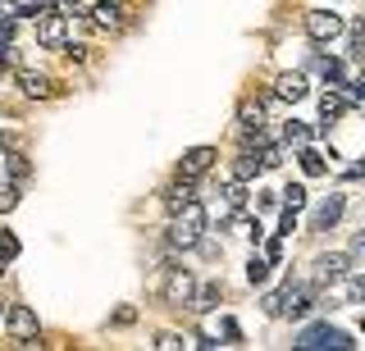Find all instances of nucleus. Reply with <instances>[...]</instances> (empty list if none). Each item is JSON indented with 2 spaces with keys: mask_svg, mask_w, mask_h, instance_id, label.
Listing matches in <instances>:
<instances>
[{
  "mask_svg": "<svg viewBox=\"0 0 365 351\" xmlns=\"http://www.w3.org/2000/svg\"><path fill=\"white\" fill-rule=\"evenodd\" d=\"M201 233H205V210L197 201H187L182 210H174V224H169V246H174V251L201 246Z\"/></svg>",
  "mask_w": 365,
  "mask_h": 351,
  "instance_id": "obj_1",
  "label": "nucleus"
},
{
  "mask_svg": "<svg viewBox=\"0 0 365 351\" xmlns=\"http://www.w3.org/2000/svg\"><path fill=\"white\" fill-rule=\"evenodd\" d=\"M297 347L302 351H324V347H334V351H347V347H356L342 328H334V324H311L302 337H297Z\"/></svg>",
  "mask_w": 365,
  "mask_h": 351,
  "instance_id": "obj_2",
  "label": "nucleus"
},
{
  "mask_svg": "<svg viewBox=\"0 0 365 351\" xmlns=\"http://www.w3.org/2000/svg\"><path fill=\"white\" fill-rule=\"evenodd\" d=\"M342 32H347V23H342V14H334V9H311V14H306V37L319 41V46L338 41Z\"/></svg>",
  "mask_w": 365,
  "mask_h": 351,
  "instance_id": "obj_3",
  "label": "nucleus"
},
{
  "mask_svg": "<svg viewBox=\"0 0 365 351\" xmlns=\"http://www.w3.org/2000/svg\"><path fill=\"white\" fill-rule=\"evenodd\" d=\"M37 41L46 51H68V14L51 9V14L37 19Z\"/></svg>",
  "mask_w": 365,
  "mask_h": 351,
  "instance_id": "obj_4",
  "label": "nucleus"
},
{
  "mask_svg": "<svg viewBox=\"0 0 365 351\" xmlns=\"http://www.w3.org/2000/svg\"><path fill=\"white\" fill-rule=\"evenodd\" d=\"M5 324H9V333H14L19 347H32V342H37V333H41L37 315H32L28 305H9V310H5Z\"/></svg>",
  "mask_w": 365,
  "mask_h": 351,
  "instance_id": "obj_5",
  "label": "nucleus"
},
{
  "mask_svg": "<svg viewBox=\"0 0 365 351\" xmlns=\"http://www.w3.org/2000/svg\"><path fill=\"white\" fill-rule=\"evenodd\" d=\"M215 160H220V155H215V146H192V151H182V160H178V178L197 183V178L210 174Z\"/></svg>",
  "mask_w": 365,
  "mask_h": 351,
  "instance_id": "obj_6",
  "label": "nucleus"
},
{
  "mask_svg": "<svg viewBox=\"0 0 365 351\" xmlns=\"http://www.w3.org/2000/svg\"><path fill=\"white\" fill-rule=\"evenodd\" d=\"M165 301L169 305H192V301H197V278H192V269H169Z\"/></svg>",
  "mask_w": 365,
  "mask_h": 351,
  "instance_id": "obj_7",
  "label": "nucleus"
},
{
  "mask_svg": "<svg viewBox=\"0 0 365 351\" xmlns=\"http://www.w3.org/2000/svg\"><path fill=\"white\" fill-rule=\"evenodd\" d=\"M351 105H356V100H351L347 92H334V87H329V92L319 96V119H324V123H319V128H329V123H338V119L347 115Z\"/></svg>",
  "mask_w": 365,
  "mask_h": 351,
  "instance_id": "obj_8",
  "label": "nucleus"
},
{
  "mask_svg": "<svg viewBox=\"0 0 365 351\" xmlns=\"http://www.w3.org/2000/svg\"><path fill=\"white\" fill-rule=\"evenodd\" d=\"M342 210H347V201H342V197H324V201L315 206V214H311V229H315V233H329V229L342 219Z\"/></svg>",
  "mask_w": 365,
  "mask_h": 351,
  "instance_id": "obj_9",
  "label": "nucleus"
},
{
  "mask_svg": "<svg viewBox=\"0 0 365 351\" xmlns=\"http://www.w3.org/2000/svg\"><path fill=\"white\" fill-rule=\"evenodd\" d=\"M347 260L351 256H342V251L319 256L315 260V283H342V278H347Z\"/></svg>",
  "mask_w": 365,
  "mask_h": 351,
  "instance_id": "obj_10",
  "label": "nucleus"
},
{
  "mask_svg": "<svg viewBox=\"0 0 365 351\" xmlns=\"http://www.w3.org/2000/svg\"><path fill=\"white\" fill-rule=\"evenodd\" d=\"M274 96L279 100H302L306 96V73H279L274 78Z\"/></svg>",
  "mask_w": 365,
  "mask_h": 351,
  "instance_id": "obj_11",
  "label": "nucleus"
},
{
  "mask_svg": "<svg viewBox=\"0 0 365 351\" xmlns=\"http://www.w3.org/2000/svg\"><path fill=\"white\" fill-rule=\"evenodd\" d=\"M315 305V292L311 288H288V301H283V315H292V320H302V315H311Z\"/></svg>",
  "mask_w": 365,
  "mask_h": 351,
  "instance_id": "obj_12",
  "label": "nucleus"
},
{
  "mask_svg": "<svg viewBox=\"0 0 365 351\" xmlns=\"http://www.w3.org/2000/svg\"><path fill=\"white\" fill-rule=\"evenodd\" d=\"M91 23H96V28H119V23H123L119 0H101V5L91 9Z\"/></svg>",
  "mask_w": 365,
  "mask_h": 351,
  "instance_id": "obj_13",
  "label": "nucleus"
},
{
  "mask_svg": "<svg viewBox=\"0 0 365 351\" xmlns=\"http://www.w3.org/2000/svg\"><path fill=\"white\" fill-rule=\"evenodd\" d=\"M269 269H274L269 256H251L247 260V283H251V288H265V283H269Z\"/></svg>",
  "mask_w": 365,
  "mask_h": 351,
  "instance_id": "obj_14",
  "label": "nucleus"
},
{
  "mask_svg": "<svg viewBox=\"0 0 365 351\" xmlns=\"http://www.w3.org/2000/svg\"><path fill=\"white\" fill-rule=\"evenodd\" d=\"M19 87L28 96H51V78H46V73H32V69H19Z\"/></svg>",
  "mask_w": 365,
  "mask_h": 351,
  "instance_id": "obj_15",
  "label": "nucleus"
},
{
  "mask_svg": "<svg viewBox=\"0 0 365 351\" xmlns=\"http://www.w3.org/2000/svg\"><path fill=\"white\" fill-rule=\"evenodd\" d=\"M297 160H302V174H306V178H319V174H329L324 155H319L315 146H302V155H297Z\"/></svg>",
  "mask_w": 365,
  "mask_h": 351,
  "instance_id": "obj_16",
  "label": "nucleus"
},
{
  "mask_svg": "<svg viewBox=\"0 0 365 351\" xmlns=\"http://www.w3.org/2000/svg\"><path fill=\"white\" fill-rule=\"evenodd\" d=\"M260 169H265V164H260V151H256V146H247V151L237 155V169H233V174L247 183V178H256V174H260Z\"/></svg>",
  "mask_w": 365,
  "mask_h": 351,
  "instance_id": "obj_17",
  "label": "nucleus"
},
{
  "mask_svg": "<svg viewBox=\"0 0 365 351\" xmlns=\"http://www.w3.org/2000/svg\"><path fill=\"white\" fill-rule=\"evenodd\" d=\"M311 137H315V132L306 128V123H297V119L288 123V128H283V142H288L292 151H302V146H311Z\"/></svg>",
  "mask_w": 365,
  "mask_h": 351,
  "instance_id": "obj_18",
  "label": "nucleus"
},
{
  "mask_svg": "<svg viewBox=\"0 0 365 351\" xmlns=\"http://www.w3.org/2000/svg\"><path fill=\"white\" fill-rule=\"evenodd\" d=\"M0 160H5V174L14 178V183H23V178L32 174V169H28V155H19V151H5Z\"/></svg>",
  "mask_w": 365,
  "mask_h": 351,
  "instance_id": "obj_19",
  "label": "nucleus"
},
{
  "mask_svg": "<svg viewBox=\"0 0 365 351\" xmlns=\"http://www.w3.org/2000/svg\"><path fill=\"white\" fill-rule=\"evenodd\" d=\"M224 206L228 210H242L247 206V187H242V178L233 174V183H224Z\"/></svg>",
  "mask_w": 365,
  "mask_h": 351,
  "instance_id": "obj_20",
  "label": "nucleus"
},
{
  "mask_svg": "<svg viewBox=\"0 0 365 351\" xmlns=\"http://www.w3.org/2000/svg\"><path fill=\"white\" fill-rule=\"evenodd\" d=\"M187 201H197V197H192V183H187V178H178V187L165 197V206H169V214H174V210L187 206Z\"/></svg>",
  "mask_w": 365,
  "mask_h": 351,
  "instance_id": "obj_21",
  "label": "nucleus"
},
{
  "mask_svg": "<svg viewBox=\"0 0 365 351\" xmlns=\"http://www.w3.org/2000/svg\"><path fill=\"white\" fill-rule=\"evenodd\" d=\"M311 64H315V69L329 78V83H342V60H334V55H315Z\"/></svg>",
  "mask_w": 365,
  "mask_h": 351,
  "instance_id": "obj_22",
  "label": "nucleus"
},
{
  "mask_svg": "<svg viewBox=\"0 0 365 351\" xmlns=\"http://www.w3.org/2000/svg\"><path fill=\"white\" fill-rule=\"evenodd\" d=\"M342 297L347 301H365V274H351V278H342Z\"/></svg>",
  "mask_w": 365,
  "mask_h": 351,
  "instance_id": "obj_23",
  "label": "nucleus"
},
{
  "mask_svg": "<svg viewBox=\"0 0 365 351\" xmlns=\"http://www.w3.org/2000/svg\"><path fill=\"white\" fill-rule=\"evenodd\" d=\"M215 305H220V283H205L201 297L192 301V310H215Z\"/></svg>",
  "mask_w": 365,
  "mask_h": 351,
  "instance_id": "obj_24",
  "label": "nucleus"
},
{
  "mask_svg": "<svg viewBox=\"0 0 365 351\" xmlns=\"http://www.w3.org/2000/svg\"><path fill=\"white\" fill-rule=\"evenodd\" d=\"M233 229L242 233V237H251V242H260V219H247V214H237V219H233Z\"/></svg>",
  "mask_w": 365,
  "mask_h": 351,
  "instance_id": "obj_25",
  "label": "nucleus"
},
{
  "mask_svg": "<svg viewBox=\"0 0 365 351\" xmlns=\"http://www.w3.org/2000/svg\"><path fill=\"white\" fill-rule=\"evenodd\" d=\"M283 206H288V210H297V214H302V206H306V187H288V192H283Z\"/></svg>",
  "mask_w": 365,
  "mask_h": 351,
  "instance_id": "obj_26",
  "label": "nucleus"
},
{
  "mask_svg": "<svg viewBox=\"0 0 365 351\" xmlns=\"http://www.w3.org/2000/svg\"><path fill=\"white\" fill-rule=\"evenodd\" d=\"M283 301H288V288L269 292V297H265V315H274V320H279V315H283Z\"/></svg>",
  "mask_w": 365,
  "mask_h": 351,
  "instance_id": "obj_27",
  "label": "nucleus"
},
{
  "mask_svg": "<svg viewBox=\"0 0 365 351\" xmlns=\"http://www.w3.org/2000/svg\"><path fill=\"white\" fill-rule=\"evenodd\" d=\"M19 256V237L14 233H0V260H14Z\"/></svg>",
  "mask_w": 365,
  "mask_h": 351,
  "instance_id": "obj_28",
  "label": "nucleus"
},
{
  "mask_svg": "<svg viewBox=\"0 0 365 351\" xmlns=\"http://www.w3.org/2000/svg\"><path fill=\"white\" fill-rule=\"evenodd\" d=\"M338 87H347V96H351V100H365V69L351 78V83H338Z\"/></svg>",
  "mask_w": 365,
  "mask_h": 351,
  "instance_id": "obj_29",
  "label": "nucleus"
},
{
  "mask_svg": "<svg viewBox=\"0 0 365 351\" xmlns=\"http://www.w3.org/2000/svg\"><path fill=\"white\" fill-rule=\"evenodd\" d=\"M14 206H19V187L5 183V187H0V210H14Z\"/></svg>",
  "mask_w": 365,
  "mask_h": 351,
  "instance_id": "obj_30",
  "label": "nucleus"
},
{
  "mask_svg": "<svg viewBox=\"0 0 365 351\" xmlns=\"http://www.w3.org/2000/svg\"><path fill=\"white\" fill-rule=\"evenodd\" d=\"M351 55H365V19L351 28Z\"/></svg>",
  "mask_w": 365,
  "mask_h": 351,
  "instance_id": "obj_31",
  "label": "nucleus"
},
{
  "mask_svg": "<svg viewBox=\"0 0 365 351\" xmlns=\"http://www.w3.org/2000/svg\"><path fill=\"white\" fill-rule=\"evenodd\" d=\"M283 197H274V192H256V210H274Z\"/></svg>",
  "mask_w": 365,
  "mask_h": 351,
  "instance_id": "obj_32",
  "label": "nucleus"
},
{
  "mask_svg": "<svg viewBox=\"0 0 365 351\" xmlns=\"http://www.w3.org/2000/svg\"><path fill=\"white\" fill-rule=\"evenodd\" d=\"M55 9H60V14H68V19H73V14H83V0H55Z\"/></svg>",
  "mask_w": 365,
  "mask_h": 351,
  "instance_id": "obj_33",
  "label": "nucleus"
},
{
  "mask_svg": "<svg viewBox=\"0 0 365 351\" xmlns=\"http://www.w3.org/2000/svg\"><path fill=\"white\" fill-rule=\"evenodd\" d=\"M220 328H224V337H228V342H237V337H242V328H237V320H228V315L220 320Z\"/></svg>",
  "mask_w": 365,
  "mask_h": 351,
  "instance_id": "obj_34",
  "label": "nucleus"
},
{
  "mask_svg": "<svg viewBox=\"0 0 365 351\" xmlns=\"http://www.w3.org/2000/svg\"><path fill=\"white\" fill-rule=\"evenodd\" d=\"M155 347H160V351H174V347H182V337H178V333H160Z\"/></svg>",
  "mask_w": 365,
  "mask_h": 351,
  "instance_id": "obj_35",
  "label": "nucleus"
},
{
  "mask_svg": "<svg viewBox=\"0 0 365 351\" xmlns=\"http://www.w3.org/2000/svg\"><path fill=\"white\" fill-rule=\"evenodd\" d=\"M265 256H269V260H279V256H283V233H279V237H269V242H265Z\"/></svg>",
  "mask_w": 365,
  "mask_h": 351,
  "instance_id": "obj_36",
  "label": "nucleus"
},
{
  "mask_svg": "<svg viewBox=\"0 0 365 351\" xmlns=\"http://www.w3.org/2000/svg\"><path fill=\"white\" fill-rule=\"evenodd\" d=\"M351 256H356V260H365V229H361L356 237H351Z\"/></svg>",
  "mask_w": 365,
  "mask_h": 351,
  "instance_id": "obj_37",
  "label": "nucleus"
},
{
  "mask_svg": "<svg viewBox=\"0 0 365 351\" xmlns=\"http://www.w3.org/2000/svg\"><path fill=\"white\" fill-rule=\"evenodd\" d=\"M297 229V210H288V206H283V237H288Z\"/></svg>",
  "mask_w": 365,
  "mask_h": 351,
  "instance_id": "obj_38",
  "label": "nucleus"
},
{
  "mask_svg": "<svg viewBox=\"0 0 365 351\" xmlns=\"http://www.w3.org/2000/svg\"><path fill=\"white\" fill-rule=\"evenodd\" d=\"M347 178H365V160H361V164H351V169H347Z\"/></svg>",
  "mask_w": 365,
  "mask_h": 351,
  "instance_id": "obj_39",
  "label": "nucleus"
},
{
  "mask_svg": "<svg viewBox=\"0 0 365 351\" xmlns=\"http://www.w3.org/2000/svg\"><path fill=\"white\" fill-rule=\"evenodd\" d=\"M5 64H9V46H0V69H5Z\"/></svg>",
  "mask_w": 365,
  "mask_h": 351,
  "instance_id": "obj_40",
  "label": "nucleus"
},
{
  "mask_svg": "<svg viewBox=\"0 0 365 351\" xmlns=\"http://www.w3.org/2000/svg\"><path fill=\"white\" fill-rule=\"evenodd\" d=\"M5 265H9V260H0V274H5Z\"/></svg>",
  "mask_w": 365,
  "mask_h": 351,
  "instance_id": "obj_41",
  "label": "nucleus"
}]
</instances>
